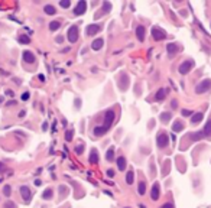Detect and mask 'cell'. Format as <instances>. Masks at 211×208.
I'll return each mask as SVG.
<instances>
[{
	"label": "cell",
	"instance_id": "obj_1",
	"mask_svg": "<svg viewBox=\"0 0 211 208\" xmlns=\"http://www.w3.org/2000/svg\"><path fill=\"white\" fill-rule=\"evenodd\" d=\"M114 117H116V113H114V110H109L107 113H106V116H104V124H101V126H96L94 127V134L99 137V136H103V134H106L107 130L110 129L111 123L114 121Z\"/></svg>",
	"mask_w": 211,
	"mask_h": 208
},
{
	"label": "cell",
	"instance_id": "obj_2",
	"mask_svg": "<svg viewBox=\"0 0 211 208\" xmlns=\"http://www.w3.org/2000/svg\"><path fill=\"white\" fill-rule=\"evenodd\" d=\"M78 36H80L78 26H77V25H72V26L68 29V32H67V39H68V42H71V44H75V42L78 41Z\"/></svg>",
	"mask_w": 211,
	"mask_h": 208
},
{
	"label": "cell",
	"instance_id": "obj_3",
	"mask_svg": "<svg viewBox=\"0 0 211 208\" xmlns=\"http://www.w3.org/2000/svg\"><path fill=\"white\" fill-rule=\"evenodd\" d=\"M208 90H211V80H204L202 82H200L197 88H195V91H197V94H204V93H207Z\"/></svg>",
	"mask_w": 211,
	"mask_h": 208
},
{
	"label": "cell",
	"instance_id": "obj_4",
	"mask_svg": "<svg viewBox=\"0 0 211 208\" xmlns=\"http://www.w3.org/2000/svg\"><path fill=\"white\" fill-rule=\"evenodd\" d=\"M168 143H169V137H168L166 133H159L158 136H156V145H158V147H166Z\"/></svg>",
	"mask_w": 211,
	"mask_h": 208
},
{
	"label": "cell",
	"instance_id": "obj_5",
	"mask_svg": "<svg viewBox=\"0 0 211 208\" xmlns=\"http://www.w3.org/2000/svg\"><path fill=\"white\" fill-rule=\"evenodd\" d=\"M192 68H194V61L188 59V61H184V62L179 65V69H178V71H179L182 75H185V74H188Z\"/></svg>",
	"mask_w": 211,
	"mask_h": 208
},
{
	"label": "cell",
	"instance_id": "obj_6",
	"mask_svg": "<svg viewBox=\"0 0 211 208\" xmlns=\"http://www.w3.org/2000/svg\"><path fill=\"white\" fill-rule=\"evenodd\" d=\"M152 36H153V39H155V41H162V39H165V38H166V33H165L164 29H161V28L155 26V28L152 29Z\"/></svg>",
	"mask_w": 211,
	"mask_h": 208
},
{
	"label": "cell",
	"instance_id": "obj_7",
	"mask_svg": "<svg viewBox=\"0 0 211 208\" xmlns=\"http://www.w3.org/2000/svg\"><path fill=\"white\" fill-rule=\"evenodd\" d=\"M100 31H101V25H99V23H93V25H88V26H87L85 33H87L88 36H93V35L100 33Z\"/></svg>",
	"mask_w": 211,
	"mask_h": 208
},
{
	"label": "cell",
	"instance_id": "obj_8",
	"mask_svg": "<svg viewBox=\"0 0 211 208\" xmlns=\"http://www.w3.org/2000/svg\"><path fill=\"white\" fill-rule=\"evenodd\" d=\"M20 195H22V198L25 199V202H29L31 201V198H32V194H31V189H29V186L23 185L20 186Z\"/></svg>",
	"mask_w": 211,
	"mask_h": 208
},
{
	"label": "cell",
	"instance_id": "obj_9",
	"mask_svg": "<svg viewBox=\"0 0 211 208\" xmlns=\"http://www.w3.org/2000/svg\"><path fill=\"white\" fill-rule=\"evenodd\" d=\"M85 10H87V1L81 0V1L78 3L77 6H75L74 15H77V16H80V15H84V13H85Z\"/></svg>",
	"mask_w": 211,
	"mask_h": 208
},
{
	"label": "cell",
	"instance_id": "obj_10",
	"mask_svg": "<svg viewBox=\"0 0 211 208\" xmlns=\"http://www.w3.org/2000/svg\"><path fill=\"white\" fill-rule=\"evenodd\" d=\"M22 59L26 62V64H34L35 61H36L34 52H31V51H25V52L22 54Z\"/></svg>",
	"mask_w": 211,
	"mask_h": 208
},
{
	"label": "cell",
	"instance_id": "obj_11",
	"mask_svg": "<svg viewBox=\"0 0 211 208\" xmlns=\"http://www.w3.org/2000/svg\"><path fill=\"white\" fill-rule=\"evenodd\" d=\"M150 197H152L153 201H158V199H159V197H161V186H159V184H155V185L152 186Z\"/></svg>",
	"mask_w": 211,
	"mask_h": 208
},
{
	"label": "cell",
	"instance_id": "obj_12",
	"mask_svg": "<svg viewBox=\"0 0 211 208\" xmlns=\"http://www.w3.org/2000/svg\"><path fill=\"white\" fill-rule=\"evenodd\" d=\"M145 33H146V29H145V26L139 25V26L136 28V36H137V39H139L140 42H143V41H145Z\"/></svg>",
	"mask_w": 211,
	"mask_h": 208
},
{
	"label": "cell",
	"instance_id": "obj_13",
	"mask_svg": "<svg viewBox=\"0 0 211 208\" xmlns=\"http://www.w3.org/2000/svg\"><path fill=\"white\" fill-rule=\"evenodd\" d=\"M103 45H104V39H103V38H99V39H96V41L91 44V48H93L94 51H100L101 48H103Z\"/></svg>",
	"mask_w": 211,
	"mask_h": 208
},
{
	"label": "cell",
	"instance_id": "obj_14",
	"mask_svg": "<svg viewBox=\"0 0 211 208\" xmlns=\"http://www.w3.org/2000/svg\"><path fill=\"white\" fill-rule=\"evenodd\" d=\"M117 168L120 169V171H126V165H127V162H126V158H123V156H120L117 161Z\"/></svg>",
	"mask_w": 211,
	"mask_h": 208
},
{
	"label": "cell",
	"instance_id": "obj_15",
	"mask_svg": "<svg viewBox=\"0 0 211 208\" xmlns=\"http://www.w3.org/2000/svg\"><path fill=\"white\" fill-rule=\"evenodd\" d=\"M88 159H90V162H91V163H97V162H99V153H97V150H96V149H91Z\"/></svg>",
	"mask_w": 211,
	"mask_h": 208
},
{
	"label": "cell",
	"instance_id": "obj_16",
	"mask_svg": "<svg viewBox=\"0 0 211 208\" xmlns=\"http://www.w3.org/2000/svg\"><path fill=\"white\" fill-rule=\"evenodd\" d=\"M166 94H168V90H165V88H162V90H159V91L156 93L155 99L158 100V101H161V100H164L165 97H166Z\"/></svg>",
	"mask_w": 211,
	"mask_h": 208
},
{
	"label": "cell",
	"instance_id": "obj_17",
	"mask_svg": "<svg viewBox=\"0 0 211 208\" xmlns=\"http://www.w3.org/2000/svg\"><path fill=\"white\" fill-rule=\"evenodd\" d=\"M61 28V22H58V20H52V22L49 23V31L51 32H55Z\"/></svg>",
	"mask_w": 211,
	"mask_h": 208
},
{
	"label": "cell",
	"instance_id": "obj_18",
	"mask_svg": "<svg viewBox=\"0 0 211 208\" xmlns=\"http://www.w3.org/2000/svg\"><path fill=\"white\" fill-rule=\"evenodd\" d=\"M44 12L46 13V15H51V16H52V15H55L56 13V9L52 6V4H46V6L44 7Z\"/></svg>",
	"mask_w": 211,
	"mask_h": 208
},
{
	"label": "cell",
	"instance_id": "obj_19",
	"mask_svg": "<svg viewBox=\"0 0 211 208\" xmlns=\"http://www.w3.org/2000/svg\"><path fill=\"white\" fill-rule=\"evenodd\" d=\"M202 133H204V136H207V137H210L211 136V119L207 121V124H205V127H204Z\"/></svg>",
	"mask_w": 211,
	"mask_h": 208
},
{
	"label": "cell",
	"instance_id": "obj_20",
	"mask_svg": "<svg viewBox=\"0 0 211 208\" xmlns=\"http://www.w3.org/2000/svg\"><path fill=\"white\" fill-rule=\"evenodd\" d=\"M106 159H107L109 162H114V147H110V149L107 150V153H106Z\"/></svg>",
	"mask_w": 211,
	"mask_h": 208
},
{
	"label": "cell",
	"instance_id": "obj_21",
	"mask_svg": "<svg viewBox=\"0 0 211 208\" xmlns=\"http://www.w3.org/2000/svg\"><path fill=\"white\" fill-rule=\"evenodd\" d=\"M166 49H168V54L169 55H174L178 51V45L177 44H169L166 46Z\"/></svg>",
	"mask_w": 211,
	"mask_h": 208
},
{
	"label": "cell",
	"instance_id": "obj_22",
	"mask_svg": "<svg viewBox=\"0 0 211 208\" xmlns=\"http://www.w3.org/2000/svg\"><path fill=\"white\" fill-rule=\"evenodd\" d=\"M133 179H134V174L132 171H129V172L126 174V184H127V185H132V184H133Z\"/></svg>",
	"mask_w": 211,
	"mask_h": 208
},
{
	"label": "cell",
	"instance_id": "obj_23",
	"mask_svg": "<svg viewBox=\"0 0 211 208\" xmlns=\"http://www.w3.org/2000/svg\"><path fill=\"white\" fill-rule=\"evenodd\" d=\"M202 117H204L202 113H195V114L191 117V123H198V121L202 120Z\"/></svg>",
	"mask_w": 211,
	"mask_h": 208
},
{
	"label": "cell",
	"instance_id": "obj_24",
	"mask_svg": "<svg viewBox=\"0 0 211 208\" xmlns=\"http://www.w3.org/2000/svg\"><path fill=\"white\" fill-rule=\"evenodd\" d=\"M52 195H54V191H52L51 188H48V189H45V191H44L42 198H44V199H51V198H52Z\"/></svg>",
	"mask_w": 211,
	"mask_h": 208
},
{
	"label": "cell",
	"instance_id": "obj_25",
	"mask_svg": "<svg viewBox=\"0 0 211 208\" xmlns=\"http://www.w3.org/2000/svg\"><path fill=\"white\" fill-rule=\"evenodd\" d=\"M182 129H184V124H182V121H179V120H177L174 123V126H172V130L174 131H181Z\"/></svg>",
	"mask_w": 211,
	"mask_h": 208
},
{
	"label": "cell",
	"instance_id": "obj_26",
	"mask_svg": "<svg viewBox=\"0 0 211 208\" xmlns=\"http://www.w3.org/2000/svg\"><path fill=\"white\" fill-rule=\"evenodd\" d=\"M171 117H172L171 113H162V114H161V121H162V123H168V121L171 120Z\"/></svg>",
	"mask_w": 211,
	"mask_h": 208
},
{
	"label": "cell",
	"instance_id": "obj_27",
	"mask_svg": "<svg viewBox=\"0 0 211 208\" xmlns=\"http://www.w3.org/2000/svg\"><path fill=\"white\" fill-rule=\"evenodd\" d=\"M145 192H146V184L140 182L139 184V195H145Z\"/></svg>",
	"mask_w": 211,
	"mask_h": 208
},
{
	"label": "cell",
	"instance_id": "obj_28",
	"mask_svg": "<svg viewBox=\"0 0 211 208\" xmlns=\"http://www.w3.org/2000/svg\"><path fill=\"white\" fill-rule=\"evenodd\" d=\"M19 42H20V44H29V42H31V39H29V36L22 35V36H19Z\"/></svg>",
	"mask_w": 211,
	"mask_h": 208
},
{
	"label": "cell",
	"instance_id": "obj_29",
	"mask_svg": "<svg viewBox=\"0 0 211 208\" xmlns=\"http://www.w3.org/2000/svg\"><path fill=\"white\" fill-rule=\"evenodd\" d=\"M103 9H104V13H109V12L111 10V3L104 1V3H103Z\"/></svg>",
	"mask_w": 211,
	"mask_h": 208
},
{
	"label": "cell",
	"instance_id": "obj_30",
	"mask_svg": "<svg viewBox=\"0 0 211 208\" xmlns=\"http://www.w3.org/2000/svg\"><path fill=\"white\" fill-rule=\"evenodd\" d=\"M3 194L6 195V197H10V194H12V188L9 185H6L4 188H3Z\"/></svg>",
	"mask_w": 211,
	"mask_h": 208
},
{
	"label": "cell",
	"instance_id": "obj_31",
	"mask_svg": "<svg viewBox=\"0 0 211 208\" xmlns=\"http://www.w3.org/2000/svg\"><path fill=\"white\" fill-rule=\"evenodd\" d=\"M72 134H74V131L68 130L67 133H65V140H68V142H69V140H72Z\"/></svg>",
	"mask_w": 211,
	"mask_h": 208
},
{
	"label": "cell",
	"instance_id": "obj_32",
	"mask_svg": "<svg viewBox=\"0 0 211 208\" xmlns=\"http://www.w3.org/2000/svg\"><path fill=\"white\" fill-rule=\"evenodd\" d=\"M59 6L64 7V9H68V7L71 6V3H69V1H59Z\"/></svg>",
	"mask_w": 211,
	"mask_h": 208
},
{
	"label": "cell",
	"instance_id": "obj_33",
	"mask_svg": "<svg viewBox=\"0 0 211 208\" xmlns=\"http://www.w3.org/2000/svg\"><path fill=\"white\" fill-rule=\"evenodd\" d=\"M75 152H77L78 155H81L83 152H84V146H83V145H78L77 147H75Z\"/></svg>",
	"mask_w": 211,
	"mask_h": 208
},
{
	"label": "cell",
	"instance_id": "obj_34",
	"mask_svg": "<svg viewBox=\"0 0 211 208\" xmlns=\"http://www.w3.org/2000/svg\"><path fill=\"white\" fill-rule=\"evenodd\" d=\"M181 113H182V116H184V117H189V116L192 114V111H189V110H182Z\"/></svg>",
	"mask_w": 211,
	"mask_h": 208
},
{
	"label": "cell",
	"instance_id": "obj_35",
	"mask_svg": "<svg viewBox=\"0 0 211 208\" xmlns=\"http://www.w3.org/2000/svg\"><path fill=\"white\" fill-rule=\"evenodd\" d=\"M6 208H16V204L15 202H6Z\"/></svg>",
	"mask_w": 211,
	"mask_h": 208
},
{
	"label": "cell",
	"instance_id": "obj_36",
	"mask_svg": "<svg viewBox=\"0 0 211 208\" xmlns=\"http://www.w3.org/2000/svg\"><path fill=\"white\" fill-rule=\"evenodd\" d=\"M114 174H116V172H114L113 169H109V171H107V176H109V178H113V176H114Z\"/></svg>",
	"mask_w": 211,
	"mask_h": 208
},
{
	"label": "cell",
	"instance_id": "obj_37",
	"mask_svg": "<svg viewBox=\"0 0 211 208\" xmlns=\"http://www.w3.org/2000/svg\"><path fill=\"white\" fill-rule=\"evenodd\" d=\"M161 208H174V204H171V202H166V204H164Z\"/></svg>",
	"mask_w": 211,
	"mask_h": 208
},
{
	"label": "cell",
	"instance_id": "obj_38",
	"mask_svg": "<svg viewBox=\"0 0 211 208\" xmlns=\"http://www.w3.org/2000/svg\"><path fill=\"white\" fill-rule=\"evenodd\" d=\"M28 99H29V93H25V94L22 96V100H23V101H26Z\"/></svg>",
	"mask_w": 211,
	"mask_h": 208
},
{
	"label": "cell",
	"instance_id": "obj_39",
	"mask_svg": "<svg viewBox=\"0 0 211 208\" xmlns=\"http://www.w3.org/2000/svg\"><path fill=\"white\" fill-rule=\"evenodd\" d=\"M35 185L39 186V185H41V181H39V179H36V181H35Z\"/></svg>",
	"mask_w": 211,
	"mask_h": 208
},
{
	"label": "cell",
	"instance_id": "obj_40",
	"mask_svg": "<svg viewBox=\"0 0 211 208\" xmlns=\"http://www.w3.org/2000/svg\"><path fill=\"white\" fill-rule=\"evenodd\" d=\"M42 129H44V130H46V129H48V124H46V123H44V126H42Z\"/></svg>",
	"mask_w": 211,
	"mask_h": 208
},
{
	"label": "cell",
	"instance_id": "obj_41",
	"mask_svg": "<svg viewBox=\"0 0 211 208\" xmlns=\"http://www.w3.org/2000/svg\"><path fill=\"white\" fill-rule=\"evenodd\" d=\"M3 169H4V165H3V163H0V171H3Z\"/></svg>",
	"mask_w": 211,
	"mask_h": 208
}]
</instances>
